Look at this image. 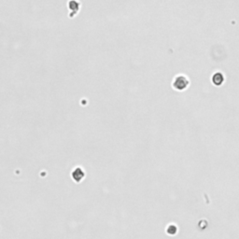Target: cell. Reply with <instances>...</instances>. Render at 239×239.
I'll list each match as a JSON object with an SVG mask.
<instances>
[{
  "label": "cell",
  "instance_id": "6da1fadb",
  "mask_svg": "<svg viewBox=\"0 0 239 239\" xmlns=\"http://www.w3.org/2000/svg\"><path fill=\"white\" fill-rule=\"evenodd\" d=\"M188 84H189V80H188L187 78H185L184 76H179V77H177L175 79L173 86H174V88L176 90L182 91L188 86Z\"/></svg>",
  "mask_w": 239,
  "mask_h": 239
},
{
  "label": "cell",
  "instance_id": "7a4b0ae2",
  "mask_svg": "<svg viewBox=\"0 0 239 239\" xmlns=\"http://www.w3.org/2000/svg\"><path fill=\"white\" fill-rule=\"evenodd\" d=\"M85 177V172L80 167H76L71 172V178L75 182H80Z\"/></svg>",
  "mask_w": 239,
  "mask_h": 239
},
{
  "label": "cell",
  "instance_id": "3957f363",
  "mask_svg": "<svg viewBox=\"0 0 239 239\" xmlns=\"http://www.w3.org/2000/svg\"><path fill=\"white\" fill-rule=\"evenodd\" d=\"M223 80H224V77H223V75L221 73H215V74H214L213 78H212L213 83L215 85H218V86L221 85Z\"/></svg>",
  "mask_w": 239,
  "mask_h": 239
}]
</instances>
